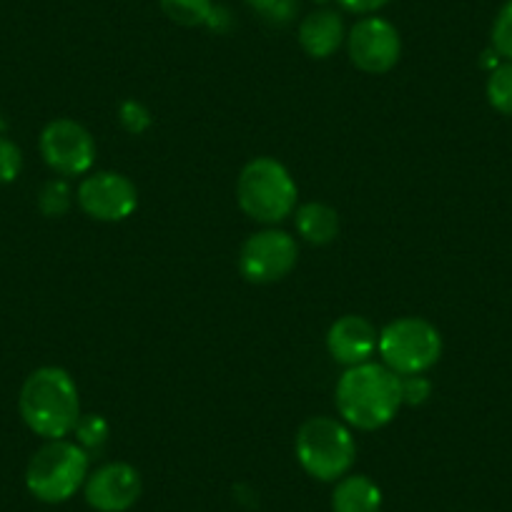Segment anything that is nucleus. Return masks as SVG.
I'll use <instances>...</instances> for the list:
<instances>
[{"label": "nucleus", "instance_id": "nucleus-1", "mask_svg": "<svg viewBox=\"0 0 512 512\" xmlns=\"http://www.w3.org/2000/svg\"><path fill=\"white\" fill-rule=\"evenodd\" d=\"M334 402L347 425L364 432L382 430L402 407L400 377L377 362L347 367L337 382Z\"/></svg>", "mask_w": 512, "mask_h": 512}, {"label": "nucleus", "instance_id": "nucleus-2", "mask_svg": "<svg viewBox=\"0 0 512 512\" xmlns=\"http://www.w3.org/2000/svg\"><path fill=\"white\" fill-rule=\"evenodd\" d=\"M23 422L43 440H66L81 420L76 382L61 367H41L26 377L18 397Z\"/></svg>", "mask_w": 512, "mask_h": 512}, {"label": "nucleus", "instance_id": "nucleus-3", "mask_svg": "<svg viewBox=\"0 0 512 512\" xmlns=\"http://www.w3.org/2000/svg\"><path fill=\"white\" fill-rule=\"evenodd\" d=\"M236 201L249 219L274 226L297 209V184L277 159H254L241 169Z\"/></svg>", "mask_w": 512, "mask_h": 512}, {"label": "nucleus", "instance_id": "nucleus-4", "mask_svg": "<svg viewBox=\"0 0 512 512\" xmlns=\"http://www.w3.org/2000/svg\"><path fill=\"white\" fill-rule=\"evenodd\" d=\"M91 455L78 442L48 440L26 467V487L36 500L58 505L86 485Z\"/></svg>", "mask_w": 512, "mask_h": 512}, {"label": "nucleus", "instance_id": "nucleus-5", "mask_svg": "<svg viewBox=\"0 0 512 512\" xmlns=\"http://www.w3.org/2000/svg\"><path fill=\"white\" fill-rule=\"evenodd\" d=\"M294 450L304 472L319 482L342 480L357 457L352 432L334 417H309L299 427Z\"/></svg>", "mask_w": 512, "mask_h": 512}, {"label": "nucleus", "instance_id": "nucleus-6", "mask_svg": "<svg viewBox=\"0 0 512 512\" xmlns=\"http://www.w3.org/2000/svg\"><path fill=\"white\" fill-rule=\"evenodd\" d=\"M377 352L382 364L397 374H425L442 357V337L435 324L420 317H402L379 332Z\"/></svg>", "mask_w": 512, "mask_h": 512}, {"label": "nucleus", "instance_id": "nucleus-7", "mask_svg": "<svg viewBox=\"0 0 512 512\" xmlns=\"http://www.w3.org/2000/svg\"><path fill=\"white\" fill-rule=\"evenodd\" d=\"M299 259L294 236L282 229H264L251 234L239 251V272L251 284H274L287 277Z\"/></svg>", "mask_w": 512, "mask_h": 512}, {"label": "nucleus", "instance_id": "nucleus-8", "mask_svg": "<svg viewBox=\"0 0 512 512\" xmlns=\"http://www.w3.org/2000/svg\"><path fill=\"white\" fill-rule=\"evenodd\" d=\"M349 61L362 73L382 76L392 71L402 56V38L397 28L384 18H362L347 36Z\"/></svg>", "mask_w": 512, "mask_h": 512}, {"label": "nucleus", "instance_id": "nucleus-9", "mask_svg": "<svg viewBox=\"0 0 512 512\" xmlns=\"http://www.w3.org/2000/svg\"><path fill=\"white\" fill-rule=\"evenodd\" d=\"M41 156L56 174L81 176L91 171L96 161V144L81 123L71 118H56L43 128Z\"/></svg>", "mask_w": 512, "mask_h": 512}, {"label": "nucleus", "instance_id": "nucleus-10", "mask_svg": "<svg viewBox=\"0 0 512 512\" xmlns=\"http://www.w3.org/2000/svg\"><path fill=\"white\" fill-rule=\"evenodd\" d=\"M78 206L96 221H123L139 206V191L134 181L116 171H98L86 176L78 186Z\"/></svg>", "mask_w": 512, "mask_h": 512}, {"label": "nucleus", "instance_id": "nucleus-11", "mask_svg": "<svg viewBox=\"0 0 512 512\" xmlns=\"http://www.w3.org/2000/svg\"><path fill=\"white\" fill-rule=\"evenodd\" d=\"M141 475L134 465L128 462H106L98 470L88 472L86 502L98 512H126L139 502Z\"/></svg>", "mask_w": 512, "mask_h": 512}, {"label": "nucleus", "instance_id": "nucleus-12", "mask_svg": "<svg viewBox=\"0 0 512 512\" xmlns=\"http://www.w3.org/2000/svg\"><path fill=\"white\" fill-rule=\"evenodd\" d=\"M377 344L379 334L374 324L369 319L357 317V314H347V317L337 319L327 332L329 354H332L334 362L344 364V367L372 362Z\"/></svg>", "mask_w": 512, "mask_h": 512}, {"label": "nucleus", "instance_id": "nucleus-13", "mask_svg": "<svg viewBox=\"0 0 512 512\" xmlns=\"http://www.w3.org/2000/svg\"><path fill=\"white\" fill-rule=\"evenodd\" d=\"M344 43V21L337 11H322L309 13L307 18L299 26V46L304 48V53L312 58H329L339 51V46Z\"/></svg>", "mask_w": 512, "mask_h": 512}, {"label": "nucleus", "instance_id": "nucleus-14", "mask_svg": "<svg viewBox=\"0 0 512 512\" xmlns=\"http://www.w3.org/2000/svg\"><path fill=\"white\" fill-rule=\"evenodd\" d=\"M382 490L367 475H344L332 492V512H379Z\"/></svg>", "mask_w": 512, "mask_h": 512}, {"label": "nucleus", "instance_id": "nucleus-15", "mask_svg": "<svg viewBox=\"0 0 512 512\" xmlns=\"http://www.w3.org/2000/svg\"><path fill=\"white\" fill-rule=\"evenodd\" d=\"M294 224H297L299 236L314 246L332 244L339 234L337 211L327 204H319V201L299 206L297 216H294Z\"/></svg>", "mask_w": 512, "mask_h": 512}, {"label": "nucleus", "instance_id": "nucleus-16", "mask_svg": "<svg viewBox=\"0 0 512 512\" xmlns=\"http://www.w3.org/2000/svg\"><path fill=\"white\" fill-rule=\"evenodd\" d=\"M161 11L166 18L184 28L214 26L216 28V8L214 0H161Z\"/></svg>", "mask_w": 512, "mask_h": 512}, {"label": "nucleus", "instance_id": "nucleus-17", "mask_svg": "<svg viewBox=\"0 0 512 512\" xmlns=\"http://www.w3.org/2000/svg\"><path fill=\"white\" fill-rule=\"evenodd\" d=\"M487 101L502 116H512V61L492 68L487 78Z\"/></svg>", "mask_w": 512, "mask_h": 512}, {"label": "nucleus", "instance_id": "nucleus-18", "mask_svg": "<svg viewBox=\"0 0 512 512\" xmlns=\"http://www.w3.org/2000/svg\"><path fill=\"white\" fill-rule=\"evenodd\" d=\"M246 6L272 26H287L299 13V0H246Z\"/></svg>", "mask_w": 512, "mask_h": 512}, {"label": "nucleus", "instance_id": "nucleus-19", "mask_svg": "<svg viewBox=\"0 0 512 512\" xmlns=\"http://www.w3.org/2000/svg\"><path fill=\"white\" fill-rule=\"evenodd\" d=\"M38 209L46 216H63L71 209V189H68L66 181L53 179L38 194Z\"/></svg>", "mask_w": 512, "mask_h": 512}, {"label": "nucleus", "instance_id": "nucleus-20", "mask_svg": "<svg viewBox=\"0 0 512 512\" xmlns=\"http://www.w3.org/2000/svg\"><path fill=\"white\" fill-rule=\"evenodd\" d=\"M73 432H76V437H78V445H81L88 455H91V452H101L103 445H106V440H108V425H106V420L98 415L81 417Z\"/></svg>", "mask_w": 512, "mask_h": 512}, {"label": "nucleus", "instance_id": "nucleus-21", "mask_svg": "<svg viewBox=\"0 0 512 512\" xmlns=\"http://www.w3.org/2000/svg\"><path fill=\"white\" fill-rule=\"evenodd\" d=\"M492 51L505 61H512V0L497 11L492 23Z\"/></svg>", "mask_w": 512, "mask_h": 512}, {"label": "nucleus", "instance_id": "nucleus-22", "mask_svg": "<svg viewBox=\"0 0 512 512\" xmlns=\"http://www.w3.org/2000/svg\"><path fill=\"white\" fill-rule=\"evenodd\" d=\"M23 171V154L11 139L0 136V184H13Z\"/></svg>", "mask_w": 512, "mask_h": 512}, {"label": "nucleus", "instance_id": "nucleus-23", "mask_svg": "<svg viewBox=\"0 0 512 512\" xmlns=\"http://www.w3.org/2000/svg\"><path fill=\"white\" fill-rule=\"evenodd\" d=\"M402 384V405H425L427 397L432 392V382L422 374H410V377H400Z\"/></svg>", "mask_w": 512, "mask_h": 512}, {"label": "nucleus", "instance_id": "nucleus-24", "mask_svg": "<svg viewBox=\"0 0 512 512\" xmlns=\"http://www.w3.org/2000/svg\"><path fill=\"white\" fill-rule=\"evenodd\" d=\"M390 0H339V6L349 13H359V16H369V13H377L387 6Z\"/></svg>", "mask_w": 512, "mask_h": 512}]
</instances>
